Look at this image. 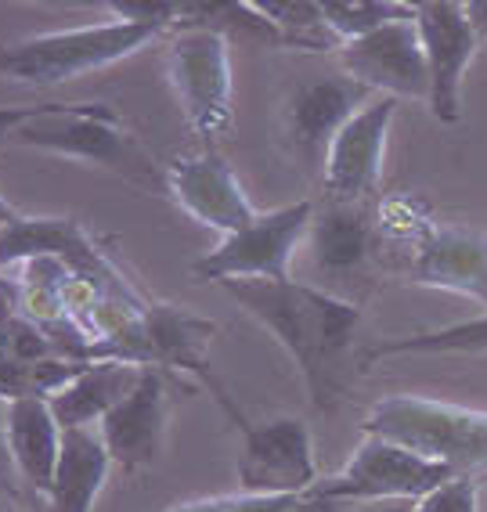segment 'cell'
<instances>
[{
  "mask_svg": "<svg viewBox=\"0 0 487 512\" xmlns=\"http://www.w3.org/2000/svg\"><path fill=\"white\" fill-rule=\"evenodd\" d=\"M361 437L394 440L459 476H469V469H487V412L477 408L430 397H383L361 422Z\"/></svg>",
  "mask_w": 487,
  "mask_h": 512,
  "instance_id": "277c9868",
  "label": "cell"
},
{
  "mask_svg": "<svg viewBox=\"0 0 487 512\" xmlns=\"http://www.w3.org/2000/svg\"><path fill=\"white\" fill-rule=\"evenodd\" d=\"M166 192L174 195L188 217L221 235H235L257 220V210L242 192L235 170L213 148H206L203 156L177 159L166 170Z\"/></svg>",
  "mask_w": 487,
  "mask_h": 512,
  "instance_id": "5bb4252c",
  "label": "cell"
},
{
  "mask_svg": "<svg viewBox=\"0 0 487 512\" xmlns=\"http://www.w3.org/2000/svg\"><path fill=\"white\" fill-rule=\"evenodd\" d=\"M166 76L188 127L213 148L231 127V40L206 26L170 29Z\"/></svg>",
  "mask_w": 487,
  "mask_h": 512,
  "instance_id": "8992f818",
  "label": "cell"
},
{
  "mask_svg": "<svg viewBox=\"0 0 487 512\" xmlns=\"http://www.w3.org/2000/svg\"><path fill=\"white\" fill-rule=\"evenodd\" d=\"M412 11L419 40H423L426 73H430L426 105H430L433 119L455 123L462 112V76L473 62L480 40L473 37V26L455 0H423V4H412Z\"/></svg>",
  "mask_w": 487,
  "mask_h": 512,
  "instance_id": "8fae6325",
  "label": "cell"
},
{
  "mask_svg": "<svg viewBox=\"0 0 487 512\" xmlns=\"http://www.w3.org/2000/svg\"><path fill=\"white\" fill-rule=\"evenodd\" d=\"M138 379L141 365H130V361H94L76 379H69L62 390L47 397V408H51V415H55L62 430H91L94 422H102L138 386Z\"/></svg>",
  "mask_w": 487,
  "mask_h": 512,
  "instance_id": "ffe728a7",
  "label": "cell"
},
{
  "mask_svg": "<svg viewBox=\"0 0 487 512\" xmlns=\"http://www.w3.org/2000/svg\"><path fill=\"white\" fill-rule=\"evenodd\" d=\"M408 354H487V314L459 321V325H448V329L386 339V343L368 350L365 357L368 361H379V357H408Z\"/></svg>",
  "mask_w": 487,
  "mask_h": 512,
  "instance_id": "7402d4cb",
  "label": "cell"
},
{
  "mask_svg": "<svg viewBox=\"0 0 487 512\" xmlns=\"http://www.w3.org/2000/svg\"><path fill=\"white\" fill-rule=\"evenodd\" d=\"M347 512H415V502H361Z\"/></svg>",
  "mask_w": 487,
  "mask_h": 512,
  "instance_id": "83f0119b",
  "label": "cell"
},
{
  "mask_svg": "<svg viewBox=\"0 0 487 512\" xmlns=\"http://www.w3.org/2000/svg\"><path fill=\"white\" fill-rule=\"evenodd\" d=\"M0 512H15V505H11L8 498H0Z\"/></svg>",
  "mask_w": 487,
  "mask_h": 512,
  "instance_id": "f546056e",
  "label": "cell"
},
{
  "mask_svg": "<svg viewBox=\"0 0 487 512\" xmlns=\"http://www.w3.org/2000/svg\"><path fill=\"white\" fill-rule=\"evenodd\" d=\"M415 512H477V484L469 476H451L415 502Z\"/></svg>",
  "mask_w": 487,
  "mask_h": 512,
  "instance_id": "d4e9b609",
  "label": "cell"
},
{
  "mask_svg": "<svg viewBox=\"0 0 487 512\" xmlns=\"http://www.w3.org/2000/svg\"><path fill=\"white\" fill-rule=\"evenodd\" d=\"M166 29L141 26V22H102V26L58 29L40 37L0 44V76L29 87H55V83L76 80L83 73L116 65L123 58L138 55Z\"/></svg>",
  "mask_w": 487,
  "mask_h": 512,
  "instance_id": "3957f363",
  "label": "cell"
},
{
  "mask_svg": "<svg viewBox=\"0 0 487 512\" xmlns=\"http://www.w3.org/2000/svg\"><path fill=\"white\" fill-rule=\"evenodd\" d=\"M314 217V202H293L282 210L257 213L235 235H224L217 249L192 264L195 282H289L296 249L304 246Z\"/></svg>",
  "mask_w": 487,
  "mask_h": 512,
  "instance_id": "52a82bcc",
  "label": "cell"
},
{
  "mask_svg": "<svg viewBox=\"0 0 487 512\" xmlns=\"http://www.w3.org/2000/svg\"><path fill=\"white\" fill-rule=\"evenodd\" d=\"M217 336V325L174 303H148L145 307V357L152 368L203 375V383L217 386L206 368V354Z\"/></svg>",
  "mask_w": 487,
  "mask_h": 512,
  "instance_id": "ac0fdd59",
  "label": "cell"
},
{
  "mask_svg": "<svg viewBox=\"0 0 487 512\" xmlns=\"http://www.w3.org/2000/svg\"><path fill=\"white\" fill-rule=\"evenodd\" d=\"M462 15H466V22L473 26V37L484 44L487 40V0H469V4H462Z\"/></svg>",
  "mask_w": 487,
  "mask_h": 512,
  "instance_id": "4316f807",
  "label": "cell"
},
{
  "mask_svg": "<svg viewBox=\"0 0 487 512\" xmlns=\"http://www.w3.org/2000/svg\"><path fill=\"white\" fill-rule=\"evenodd\" d=\"M401 19H412V4H390V0H322V26L340 47Z\"/></svg>",
  "mask_w": 487,
  "mask_h": 512,
  "instance_id": "603a6c76",
  "label": "cell"
},
{
  "mask_svg": "<svg viewBox=\"0 0 487 512\" xmlns=\"http://www.w3.org/2000/svg\"><path fill=\"white\" fill-rule=\"evenodd\" d=\"M224 293L257 318L304 375L314 408H332L340 394V365L361 311L358 303L304 282H224Z\"/></svg>",
  "mask_w": 487,
  "mask_h": 512,
  "instance_id": "6da1fadb",
  "label": "cell"
},
{
  "mask_svg": "<svg viewBox=\"0 0 487 512\" xmlns=\"http://www.w3.org/2000/svg\"><path fill=\"white\" fill-rule=\"evenodd\" d=\"M451 476H459L455 469L430 462V458L415 455V451L401 448L394 440L383 437H365L358 451L350 455V462L340 473L325 476L314 484V491L336 502L361 505V502H419L433 487L448 484Z\"/></svg>",
  "mask_w": 487,
  "mask_h": 512,
  "instance_id": "ba28073f",
  "label": "cell"
},
{
  "mask_svg": "<svg viewBox=\"0 0 487 512\" xmlns=\"http://www.w3.org/2000/svg\"><path fill=\"white\" fill-rule=\"evenodd\" d=\"M304 246L311 249V260L325 275H350L361 271L372 253V213L368 202H336L325 199V206H314L311 228Z\"/></svg>",
  "mask_w": 487,
  "mask_h": 512,
  "instance_id": "d6986e66",
  "label": "cell"
},
{
  "mask_svg": "<svg viewBox=\"0 0 487 512\" xmlns=\"http://www.w3.org/2000/svg\"><path fill=\"white\" fill-rule=\"evenodd\" d=\"M11 141L22 148H37L51 156L83 159V163L105 166L123 181L141 184V188H166V174L156 170V159L148 156L120 112L105 101H73V105H44L37 116L22 123Z\"/></svg>",
  "mask_w": 487,
  "mask_h": 512,
  "instance_id": "7a4b0ae2",
  "label": "cell"
},
{
  "mask_svg": "<svg viewBox=\"0 0 487 512\" xmlns=\"http://www.w3.org/2000/svg\"><path fill=\"white\" fill-rule=\"evenodd\" d=\"M350 505L347 502H336V498H325V494H318L311 487V491H304L300 498H296L293 505L285 512H347Z\"/></svg>",
  "mask_w": 487,
  "mask_h": 512,
  "instance_id": "484cf974",
  "label": "cell"
},
{
  "mask_svg": "<svg viewBox=\"0 0 487 512\" xmlns=\"http://www.w3.org/2000/svg\"><path fill=\"white\" fill-rule=\"evenodd\" d=\"M166 415H170L166 375L163 368L145 365L138 386L98 422V437L109 451L112 466L127 469V473H141L152 466L163 451Z\"/></svg>",
  "mask_w": 487,
  "mask_h": 512,
  "instance_id": "4fadbf2b",
  "label": "cell"
},
{
  "mask_svg": "<svg viewBox=\"0 0 487 512\" xmlns=\"http://www.w3.org/2000/svg\"><path fill=\"white\" fill-rule=\"evenodd\" d=\"M397 98H372L347 127L336 134L329 156H325L322 184L325 199L336 202H368L383 177L386 134L394 123Z\"/></svg>",
  "mask_w": 487,
  "mask_h": 512,
  "instance_id": "7c38bea8",
  "label": "cell"
},
{
  "mask_svg": "<svg viewBox=\"0 0 487 512\" xmlns=\"http://www.w3.org/2000/svg\"><path fill=\"white\" fill-rule=\"evenodd\" d=\"M343 73L354 83L383 98H423L430 101V73H426L423 40L412 19L390 22L361 40L340 47Z\"/></svg>",
  "mask_w": 487,
  "mask_h": 512,
  "instance_id": "30bf717a",
  "label": "cell"
},
{
  "mask_svg": "<svg viewBox=\"0 0 487 512\" xmlns=\"http://www.w3.org/2000/svg\"><path fill=\"white\" fill-rule=\"evenodd\" d=\"M412 282L487 303V235L466 228H433L415 249Z\"/></svg>",
  "mask_w": 487,
  "mask_h": 512,
  "instance_id": "2e32d148",
  "label": "cell"
},
{
  "mask_svg": "<svg viewBox=\"0 0 487 512\" xmlns=\"http://www.w3.org/2000/svg\"><path fill=\"white\" fill-rule=\"evenodd\" d=\"M19 217H22V213L15 210V206H11L8 199H0V228H8V224H15Z\"/></svg>",
  "mask_w": 487,
  "mask_h": 512,
  "instance_id": "f1b7e54d",
  "label": "cell"
},
{
  "mask_svg": "<svg viewBox=\"0 0 487 512\" xmlns=\"http://www.w3.org/2000/svg\"><path fill=\"white\" fill-rule=\"evenodd\" d=\"M213 397L221 404L235 430L242 433L239 487L242 494H267V498H296L318 484V462H314V440L307 422L293 415H278L267 422H249L231 401L221 383L213 386Z\"/></svg>",
  "mask_w": 487,
  "mask_h": 512,
  "instance_id": "5b68a950",
  "label": "cell"
},
{
  "mask_svg": "<svg viewBox=\"0 0 487 512\" xmlns=\"http://www.w3.org/2000/svg\"><path fill=\"white\" fill-rule=\"evenodd\" d=\"M372 101V91L354 83L350 76H322V80L300 83L285 101V145L300 159L304 170H325L332 141Z\"/></svg>",
  "mask_w": 487,
  "mask_h": 512,
  "instance_id": "9c48e42d",
  "label": "cell"
},
{
  "mask_svg": "<svg viewBox=\"0 0 487 512\" xmlns=\"http://www.w3.org/2000/svg\"><path fill=\"white\" fill-rule=\"evenodd\" d=\"M4 440L8 455L19 476L37 494V502H47L55 487L58 455H62V426L55 422L44 397H22L11 401L4 412Z\"/></svg>",
  "mask_w": 487,
  "mask_h": 512,
  "instance_id": "e0dca14e",
  "label": "cell"
},
{
  "mask_svg": "<svg viewBox=\"0 0 487 512\" xmlns=\"http://www.w3.org/2000/svg\"><path fill=\"white\" fill-rule=\"evenodd\" d=\"M112 458L102 437L94 430H62V455H58L55 487L40 502V512H91L105 480H109Z\"/></svg>",
  "mask_w": 487,
  "mask_h": 512,
  "instance_id": "44dd1931",
  "label": "cell"
},
{
  "mask_svg": "<svg viewBox=\"0 0 487 512\" xmlns=\"http://www.w3.org/2000/svg\"><path fill=\"white\" fill-rule=\"evenodd\" d=\"M37 256H58L73 267L76 275L91 278H112L120 275L116 267L102 256L80 220L73 217H19L15 224L0 228V271L4 267H22Z\"/></svg>",
  "mask_w": 487,
  "mask_h": 512,
  "instance_id": "9a60e30c",
  "label": "cell"
},
{
  "mask_svg": "<svg viewBox=\"0 0 487 512\" xmlns=\"http://www.w3.org/2000/svg\"><path fill=\"white\" fill-rule=\"evenodd\" d=\"M296 498H267V494L239 491V494H217V498H195V502L170 505L166 512H285Z\"/></svg>",
  "mask_w": 487,
  "mask_h": 512,
  "instance_id": "cb8c5ba5",
  "label": "cell"
}]
</instances>
